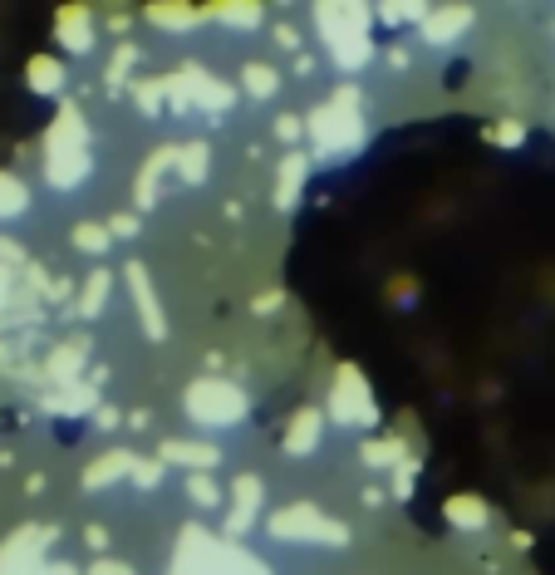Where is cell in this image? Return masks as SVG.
<instances>
[{"label":"cell","instance_id":"obj_1","mask_svg":"<svg viewBox=\"0 0 555 575\" xmlns=\"http://www.w3.org/2000/svg\"><path fill=\"white\" fill-rule=\"evenodd\" d=\"M94 168L89 158V128H84V114L74 104H64L45 133V182L55 192H74Z\"/></svg>","mask_w":555,"mask_h":575},{"label":"cell","instance_id":"obj_3","mask_svg":"<svg viewBox=\"0 0 555 575\" xmlns=\"http://www.w3.org/2000/svg\"><path fill=\"white\" fill-rule=\"evenodd\" d=\"M310 133H315V148L325 158H339V153H354V143L364 138V118H359V89H334L330 104H320L310 114Z\"/></svg>","mask_w":555,"mask_h":575},{"label":"cell","instance_id":"obj_36","mask_svg":"<svg viewBox=\"0 0 555 575\" xmlns=\"http://www.w3.org/2000/svg\"><path fill=\"white\" fill-rule=\"evenodd\" d=\"M89 575H133V571H128L123 561H99V566H94Z\"/></svg>","mask_w":555,"mask_h":575},{"label":"cell","instance_id":"obj_34","mask_svg":"<svg viewBox=\"0 0 555 575\" xmlns=\"http://www.w3.org/2000/svg\"><path fill=\"white\" fill-rule=\"evenodd\" d=\"M521 123H497V143H521Z\"/></svg>","mask_w":555,"mask_h":575},{"label":"cell","instance_id":"obj_39","mask_svg":"<svg viewBox=\"0 0 555 575\" xmlns=\"http://www.w3.org/2000/svg\"><path fill=\"white\" fill-rule=\"evenodd\" d=\"M84 541H89V546H94V551H104V546H109V536H104V531H99V526H89V531H84Z\"/></svg>","mask_w":555,"mask_h":575},{"label":"cell","instance_id":"obj_32","mask_svg":"<svg viewBox=\"0 0 555 575\" xmlns=\"http://www.w3.org/2000/svg\"><path fill=\"white\" fill-rule=\"evenodd\" d=\"M133 482L138 487H158L163 482V462H133Z\"/></svg>","mask_w":555,"mask_h":575},{"label":"cell","instance_id":"obj_24","mask_svg":"<svg viewBox=\"0 0 555 575\" xmlns=\"http://www.w3.org/2000/svg\"><path fill=\"white\" fill-rule=\"evenodd\" d=\"M241 84H246V94H256V99H271L280 89V74L271 64H246L241 69Z\"/></svg>","mask_w":555,"mask_h":575},{"label":"cell","instance_id":"obj_38","mask_svg":"<svg viewBox=\"0 0 555 575\" xmlns=\"http://www.w3.org/2000/svg\"><path fill=\"white\" fill-rule=\"evenodd\" d=\"M276 133L285 138V143H290V138L300 133V118H276Z\"/></svg>","mask_w":555,"mask_h":575},{"label":"cell","instance_id":"obj_9","mask_svg":"<svg viewBox=\"0 0 555 575\" xmlns=\"http://www.w3.org/2000/svg\"><path fill=\"white\" fill-rule=\"evenodd\" d=\"M104 369L89 379V384H64V389H55L50 399H45V408L50 413H64V418H74V413H99L104 408Z\"/></svg>","mask_w":555,"mask_h":575},{"label":"cell","instance_id":"obj_15","mask_svg":"<svg viewBox=\"0 0 555 575\" xmlns=\"http://www.w3.org/2000/svg\"><path fill=\"white\" fill-rule=\"evenodd\" d=\"M84 359H89V340H64V345L50 354L45 374L55 379L59 389H64V384H79V369H84Z\"/></svg>","mask_w":555,"mask_h":575},{"label":"cell","instance_id":"obj_27","mask_svg":"<svg viewBox=\"0 0 555 575\" xmlns=\"http://www.w3.org/2000/svg\"><path fill=\"white\" fill-rule=\"evenodd\" d=\"M133 99H138L143 118H158V114H163V99H167V84H158V79H143V84L133 89Z\"/></svg>","mask_w":555,"mask_h":575},{"label":"cell","instance_id":"obj_18","mask_svg":"<svg viewBox=\"0 0 555 575\" xmlns=\"http://www.w3.org/2000/svg\"><path fill=\"white\" fill-rule=\"evenodd\" d=\"M359 453H364V462H369V467H393V472L413 458V453L403 448V438H369Z\"/></svg>","mask_w":555,"mask_h":575},{"label":"cell","instance_id":"obj_23","mask_svg":"<svg viewBox=\"0 0 555 575\" xmlns=\"http://www.w3.org/2000/svg\"><path fill=\"white\" fill-rule=\"evenodd\" d=\"M30 207V192H25V182L10 173H0V222H10V217H20Z\"/></svg>","mask_w":555,"mask_h":575},{"label":"cell","instance_id":"obj_16","mask_svg":"<svg viewBox=\"0 0 555 575\" xmlns=\"http://www.w3.org/2000/svg\"><path fill=\"white\" fill-rule=\"evenodd\" d=\"M163 458L167 462H187L192 472H207V467H217V462H222V453H217L212 443H182V438H167Z\"/></svg>","mask_w":555,"mask_h":575},{"label":"cell","instance_id":"obj_8","mask_svg":"<svg viewBox=\"0 0 555 575\" xmlns=\"http://www.w3.org/2000/svg\"><path fill=\"white\" fill-rule=\"evenodd\" d=\"M123 281L133 290V305H138V320H143V335L148 340H163L167 335V320H163V305L153 295V281H148V266L143 261H128L123 266Z\"/></svg>","mask_w":555,"mask_h":575},{"label":"cell","instance_id":"obj_7","mask_svg":"<svg viewBox=\"0 0 555 575\" xmlns=\"http://www.w3.org/2000/svg\"><path fill=\"white\" fill-rule=\"evenodd\" d=\"M187 413L202 423V428H231L241 413H246V394L236 384H222V379H197L187 389Z\"/></svg>","mask_w":555,"mask_h":575},{"label":"cell","instance_id":"obj_6","mask_svg":"<svg viewBox=\"0 0 555 575\" xmlns=\"http://www.w3.org/2000/svg\"><path fill=\"white\" fill-rule=\"evenodd\" d=\"M330 418L344 423V428H374L379 423V403L369 394L364 374L354 364H339L334 374V389H330Z\"/></svg>","mask_w":555,"mask_h":575},{"label":"cell","instance_id":"obj_35","mask_svg":"<svg viewBox=\"0 0 555 575\" xmlns=\"http://www.w3.org/2000/svg\"><path fill=\"white\" fill-rule=\"evenodd\" d=\"M94 423H99L104 433H113V428H118V408H99V413H94Z\"/></svg>","mask_w":555,"mask_h":575},{"label":"cell","instance_id":"obj_2","mask_svg":"<svg viewBox=\"0 0 555 575\" xmlns=\"http://www.w3.org/2000/svg\"><path fill=\"white\" fill-rule=\"evenodd\" d=\"M315 25H320V45L330 50V59L339 69H359L364 59L374 55L369 10H364V5H320V10H315Z\"/></svg>","mask_w":555,"mask_h":575},{"label":"cell","instance_id":"obj_26","mask_svg":"<svg viewBox=\"0 0 555 575\" xmlns=\"http://www.w3.org/2000/svg\"><path fill=\"white\" fill-rule=\"evenodd\" d=\"M148 15H153L158 25H172V30H187V25L202 20V10H192V5H153Z\"/></svg>","mask_w":555,"mask_h":575},{"label":"cell","instance_id":"obj_40","mask_svg":"<svg viewBox=\"0 0 555 575\" xmlns=\"http://www.w3.org/2000/svg\"><path fill=\"white\" fill-rule=\"evenodd\" d=\"M0 261H25V256H20V246H15V241H5V236H0Z\"/></svg>","mask_w":555,"mask_h":575},{"label":"cell","instance_id":"obj_5","mask_svg":"<svg viewBox=\"0 0 555 575\" xmlns=\"http://www.w3.org/2000/svg\"><path fill=\"white\" fill-rule=\"evenodd\" d=\"M271 536L280 541H305V546H344L349 541V531H344V521L325 517V512H315L310 502H295V507H280L276 517H271Z\"/></svg>","mask_w":555,"mask_h":575},{"label":"cell","instance_id":"obj_12","mask_svg":"<svg viewBox=\"0 0 555 575\" xmlns=\"http://www.w3.org/2000/svg\"><path fill=\"white\" fill-rule=\"evenodd\" d=\"M59 45L74 50V55L94 50V15H89L84 5H64V10H59Z\"/></svg>","mask_w":555,"mask_h":575},{"label":"cell","instance_id":"obj_20","mask_svg":"<svg viewBox=\"0 0 555 575\" xmlns=\"http://www.w3.org/2000/svg\"><path fill=\"white\" fill-rule=\"evenodd\" d=\"M443 512L457 531H477V526H487V502H482V497H452Z\"/></svg>","mask_w":555,"mask_h":575},{"label":"cell","instance_id":"obj_19","mask_svg":"<svg viewBox=\"0 0 555 575\" xmlns=\"http://www.w3.org/2000/svg\"><path fill=\"white\" fill-rule=\"evenodd\" d=\"M109 290H113V276H109V271H94V276L84 281V290H79V315H84V320H99V315H104Z\"/></svg>","mask_w":555,"mask_h":575},{"label":"cell","instance_id":"obj_13","mask_svg":"<svg viewBox=\"0 0 555 575\" xmlns=\"http://www.w3.org/2000/svg\"><path fill=\"white\" fill-rule=\"evenodd\" d=\"M305 177H310V158H305V153H285V158H280V173H276V207L280 212H290V207L300 202Z\"/></svg>","mask_w":555,"mask_h":575},{"label":"cell","instance_id":"obj_4","mask_svg":"<svg viewBox=\"0 0 555 575\" xmlns=\"http://www.w3.org/2000/svg\"><path fill=\"white\" fill-rule=\"evenodd\" d=\"M167 99H172V109L177 114H212L222 118L231 109V99H236V89H226L222 79H212L202 64H182L172 79H167Z\"/></svg>","mask_w":555,"mask_h":575},{"label":"cell","instance_id":"obj_29","mask_svg":"<svg viewBox=\"0 0 555 575\" xmlns=\"http://www.w3.org/2000/svg\"><path fill=\"white\" fill-rule=\"evenodd\" d=\"M133 59H138V50H133V45H123V50L109 59V89H118V84L128 79V64H133Z\"/></svg>","mask_w":555,"mask_h":575},{"label":"cell","instance_id":"obj_25","mask_svg":"<svg viewBox=\"0 0 555 575\" xmlns=\"http://www.w3.org/2000/svg\"><path fill=\"white\" fill-rule=\"evenodd\" d=\"M74 246H79V251H89V256H104V251L113 246V231L109 227H94V222H79V227H74Z\"/></svg>","mask_w":555,"mask_h":575},{"label":"cell","instance_id":"obj_37","mask_svg":"<svg viewBox=\"0 0 555 575\" xmlns=\"http://www.w3.org/2000/svg\"><path fill=\"white\" fill-rule=\"evenodd\" d=\"M276 40L285 45V50H295V45H300V30H295V25H280V30H276Z\"/></svg>","mask_w":555,"mask_h":575},{"label":"cell","instance_id":"obj_28","mask_svg":"<svg viewBox=\"0 0 555 575\" xmlns=\"http://www.w3.org/2000/svg\"><path fill=\"white\" fill-rule=\"evenodd\" d=\"M187 492H192V502H197V507H217V502H222V492L212 487V477H207V472H192V477H187Z\"/></svg>","mask_w":555,"mask_h":575},{"label":"cell","instance_id":"obj_14","mask_svg":"<svg viewBox=\"0 0 555 575\" xmlns=\"http://www.w3.org/2000/svg\"><path fill=\"white\" fill-rule=\"evenodd\" d=\"M320 433H325V413H320V408H300L295 423H290V433H285V453H295V458L315 453V448H320Z\"/></svg>","mask_w":555,"mask_h":575},{"label":"cell","instance_id":"obj_31","mask_svg":"<svg viewBox=\"0 0 555 575\" xmlns=\"http://www.w3.org/2000/svg\"><path fill=\"white\" fill-rule=\"evenodd\" d=\"M379 15H384L389 25H403V20H423L428 10H423V5H384Z\"/></svg>","mask_w":555,"mask_h":575},{"label":"cell","instance_id":"obj_30","mask_svg":"<svg viewBox=\"0 0 555 575\" xmlns=\"http://www.w3.org/2000/svg\"><path fill=\"white\" fill-rule=\"evenodd\" d=\"M217 15L231 20V25H256V20H261V5H222Z\"/></svg>","mask_w":555,"mask_h":575},{"label":"cell","instance_id":"obj_33","mask_svg":"<svg viewBox=\"0 0 555 575\" xmlns=\"http://www.w3.org/2000/svg\"><path fill=\"white\" fill-rule=\"evenodd\" d=\"M109 231L128 241V236H138V217H128V212H123V217H113V222H109Z\"/></svg>","mask_w":555,"mask_h":575},{"label":"cell","instance_id":"obj_41","mask_svg":"<svg viewBox=\"0 0 555 575\" xmlns=\"http://www.w3.org/2000/svg\"><path fill=\"white\" fill-rule=\"evenodd\" d=\"M45 575H79V571H74V566H64V561H59V566H50V571H45Z\"/></svg>","mask_w":555,"mask_h":575},{"label":"cell","instance_id":"obj_10","mask_svg":"<svg viewBox=\"0 0 555 575\" xmlns=\"http://www.w3.org/2000/svg\"><path fill=\"white\" fill-rule=\"evenodd\" d=\"M231 502L236 507H226V531L231 536H241V531H251V521L261 512V482L246 472V477H236V487H231Z\"/></svg>","mask_w":555,"mask_h":575},{"label":"cell","instance_id":"obj_11","mask_svg":"<svg viewBox=\"0 0 555 575\" xmlns=\"http://www.w3.org/2000/svg\"><path fill=\"white\" fill-rule=\"evenodd\" d=\"M467 25H472V10H467V5H438V10L423 15V40H428V45H447V40H457Z\"/></svg>","mask_w":555,"mask_h":575},{"label":"cell","instance_id":"obj_17","mask_svg":"<svg viewBox=\"0 0 555 575\" xmlns=\"http://www.w3.org/2000/svg\"><path fill=\"white\" fill-rule=\"evenodd\" d=\"M133 453H104V458H94V467L84 472V487L89 492H99V487H109L118 477H133Z\"/></svg>","mask_w":555,"mask_h":575},{"label":"cell","instance_id":"obj_21","mask_svg":"<svg viewBox=\"0 0 555 575\" xmlns=\"http://www.w3.org/2000/svg\"><path fill=\"white\" fill-rule=\"evenodd\" d=\"M30 89H35V94H59V89H64V69H59V59H50V55L30 59Z\"/></svg>","mask_w":555,"mask_h":575},{"label":"cell","instance_id":"obj_22","mask_svg":"<svg viewBox=\"0 0 555 575\" xmlns=\"http://www.w3.org/2000/svg\"><path fill=\"white\" fill-rule=\"evenodd\" d=\"M207 168H212L207 143H187V148H177V177H182V182H202Z\"/></svg>","mask_w":555,"mask_h":575}]
</instances>
